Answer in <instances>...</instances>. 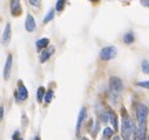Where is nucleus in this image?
Returning a JSON list of instances; mask_svg holds the SVG:
<instances>
[{
	"label": "nucleus",
	"instance_id": "obj_1",
	"mask_svg": "<svg viewBox=\"0 0 149 140\" xmlns=\"http://www.w3.org/2000/svg\"><path fill=\"white\" fill-rule=\"evenodd\" d=\"M148 107L144 104L137 105V132L136 138L139 140H143L146 138V130H147V117H148Z\"/></svg>",
	"mask_w": 149,
	"mask_h": 140
},
{
	"label": "nucleus",
	"instance_id": "obj_2",
	"mask_svg": "<svg viewBox=\"0 0 149 140\" xmlns=\"http://www.w3.org/2000/svg\"><path fill=\"white\" fill-rule=\"evenodd\" d=\"M134 131V125H133V121L132 119L123 114L122 116V124H121V135L125 140H129L130 136H132V133Z\"/></svg>",
	"mask_w": 149,
	"mask_h": 140
},
{
	"label": "nucleus",
	"instance_id": "obj_3",
	"mask_svg": "<svg viewBox=\"0 0 149 140\" xmlns=\"http://www.w3.org/2000/svg\"><path fill=\"white\" fill-rule=\"evenodd\" d=\"M123 90L122 80L118 77H111L109 79V91L113 95H119Z\"/></svg>",
	"mask_w": 149,
	"mask_h": 140
},
{
	"label": "nucleus",
	"instance_id": "obj_4",
	"mask_svg": "<svg viewBox=\"0 0 149 140\" xmlns=\"http://www.w3.org/2000/svg\"><path fill=\"white\" fill-rule=\"evenodd\" d=\"M118 54V51L114 46H107V47H103L100 52V58L102 60H110L115 58Z\"/></svg>",
	"mask_w": 149,
	"mask_h": 140
},
{
	"label": "nucleus",
	"instance_id": "obj_5",
	"mask_svg": "<svg viewBox=\"0 0 149 140\" xmlns=\"http://www.w3.org/2000/svg\"><path fill=\"white\" fill-rule=\"evenodd\" d=\"M12 65H13V57L12 54L7 55L6 62H5V67H4V79L8 80L11 77V72H12Z\"/></svg>",
	"mask_w": 149,
	"mask_h": 140
},
{
	"label": "nucleus",
	"instance_id": "obj_6",
	"mask_svg": "<svg viewBox=\"0 0 149 140\" xmlns=\"http://www.w3.org/2000/svg\"><path fill=\"white\" fill-rule=\"evenodd\" d=\"M11 37H12V29H11V24L7 22L6 24V27L4 29V33H3V37H1V43L3 45H8V43L11 41Z\"/></svg>",
	"mask_w": 149,
	"mask_h": 140
},
{
	"label": "nucleus",
	"instance_id": "obj_7",
	"mask_svg": "<svg viewBox=\"0 0 149 140\" xmlns=\"http://www.w3.org/2000/svg\"><path fill=\"white\" fill-rule=\"evenodd\" d=\"M17 95H18V99L21 100V101H24V100H26L28 98V91H27V88L25 87V85L21 81H19V84H18Z\"/></svg>",
	"mask_w": 149,
	"mask_h": 140
},
{
	"label": "nucleus",
	"instance_id": "obj_8",
	"mask_svg": "<svg viewBox=\"0 0 149 140\" xmlns=\"http://www.w3.org/2000/svg\"><path fill=\"white\" fill-rule=\"evenodd\" d=\"M36 25H35V20H34V17L28 13L27 17H26V20H25V28L27 32H33L35 29Z\"/></svg>",
	"mask_w": 149,
	"mask_h": 140
},
{
	"label": "nucleus",
	"instance_id": "obj_9",
	"mask_svg": "<svg viewBox=\"0 0 149 140\" xmlns=\"http://www.w3.org/2000/svg\"><path fill=\"white\" fill-rule=\"evenodd\" d=\"M86 117H87V110H86V107H81L80 113H79V118H78V123H77V134L80 133L81 125H82V123L85 121Z\"/></svg>",
	"mask_w": 149,
	"mask_h": 140
},
{
	"label": "nucleus",
	"instance_id": "obj_10",
	"mask_svg": "<svg viewBox=\"0 0 149 140\" xmlns=\"http://www.w3.org/2000/svg\"><path fill=\"white\" fill-rule=\"evenodd\" d=\"M11 12L14 17L19 15L21 13V5L20 0H11Z\"/></svg>",
	"mask_w": 149,
	"mask_h": 140
},
{
	"label": "nucleus",
	"instance_id": "obj_11",
	"mask_svg": "<svg viewBox=\"0 0 149 140\" xmlns=\"http://www.w3.org/2000/svg\"><path fill=\"white\" fill-rule=\"evenodd\" d=\"M54 53V48L53 47H49V48H47V50H45L42 53H41V55H40V61L41 62H46L49 58H51V55Z\"/></svg>",
	"mask_w": 149,
	"mask_h": 140
},
{
	"label": "nucleus",
	"instance_id": "obj_12",
	"mask_svg": "<svg viewBox=\"0 0 149 140\" xmlns=\"http://www.w3.org/2000/svg\"><path fill=\"white\" fill-rule=\"evenodd\" d=\"M35 45H36V48H38V50L46 48L49 45V39L48 38H41V39H39L38 41L35 43Z\"/></svg>",
	"mask_w": 149,
	"mask_h": 140
},
{
	"label": "nucleus",
	"instance_id": "obj_13",
	"mask_svg": "<svg viewBox=\"0 0 149 140\" xmlns=\"http://www.w3.org/2000/svg\"><path fill=\"white\" fill-rule=\"evenodd\" d=\"M108 120L111 123V124H113V126H114V128H118V117H116V114L113 112V111H108Z\"/></svg>",
	"mask_w": 149,
	"mask_h": 140
},
{
	"label": "nucleus",
	"instance_id": "obj_14",
	"mask_svg": "<svg viewBox=\"0 0 149 140\" xmlns=\"http://www.w3.org/2000/svg\"><path fill=\"white\" fill-rule=\"evenodd\" d=\"M134 40H135V37H134V34H133L132 32H129V33L125 34V37H123V43H125V44L130 45V44H133V43H134Z\"/></svg>",
	"mask_w": 149,
	"mask_h": 140
},
{
	"label": "nucleus",
	"instance_id": "obj_15",
	"mask_svg": "<svg viewBox=\"0 0 149 140\" xmlns=\"http://www.w3.org/2000/svg\"><path fill=\"white\" fill-rule=\"evenodd\" d=\"M45 93H46V90L44 86H40L38 88V92H36V99H38L39 102H41L44 100V97H45Z\"/></svg>",
	"mask_w": 149,
	"mask_h": 140
},
{
	"label": "nucleus",
	"instance_id": "obj_16",
	"mask_svg": "<svg viewBox=\"0 0 149 140\" xmlns=\"http://www.w3.org/2000/svg\"><path fill=\"white\" fill-rule=\"evenodd\" d=\"M53 18H54V10H49L46 17L44 18V24H48L51 20H53Z\"/></svg>",
	"mask_w": 149,
	"mask_h": 140
},
{
	"label": "nucleus",
	"instance_id": "obj_17",
	"mask_svg": "<svg viewBox=\"0 0 149 140\" xmlns=\"http://www.w3.org/2000/svg\"><path fill=\"white\" fill-rule=\"evenodd\" d=\"M141 67H142V72H143V73L149 74V61L143 60L142 64H141Z\"/></svg>",
	"mask_w": 149,
	"mask_h": 140
},
{
	"label": "nucleus",
	"instance_id": "obj_18",
	"mask_svg": "<svg viewBox=\"0 0 149 140\" xmlns=\"http://www.w3.org/2000/svg\"><path fill=\"white\" fill-rule=\"evenodd\" d=\"M66 1H67V0H58V1H56V5H55V10L60 12V11H61V10L65 7Z\"/></svg>",
	"mask_w": 149,
	"mask_h": 140
},
{
	"label": "nucleus",
	"instance_id": "obj_19",
	"mask_svg": "<svg viewBox=\"0 0 149 140\" xmlns=\"http://www.w3.org/2000/svg\"><path fill=\"white\" fill-rule=\"evenodd\" d=\"M113 133H114V130H111L110 127H107V128H104V131H103V136H104V138H109V136L113 135Z\"/></svg>",
	"mask_w": 149,
	"mask_h": 140
},
{
	"label": "nucleus",
	"instance_id": "obj_20",
	"mask_svg": "<svg viewBox=\"0 0 149 140\" xmlns=\"http://www.w3.org/2000/svg\"><path fill=\"white\" fill-rule=\"evenodd\" d=\"M52 98H53V91H47L46 93H45V101L46 102H51L52 101Z\"/></svg>",
	"mask_w": 149,
	"mask_h": 140
},
{
	"label": "nucleus",
	"instance_id": "obj_21",
	"mask_svg": "<svg viewBox=\"0 0 149 140\" xmlns=\"http://www.w3.org/2000/svg\"><path fill=\"white\" fill-rule=\"evenodd\" d=\"M136 85L140 87H143V88H149V80L148 81H139Z\"/></svg>",
	"mask_w": 149,
	"mask_h": 140
},
{
	"label": "nucleus",
	"instance_id": "obj_22",
	"mask_svg": "<svg viewBox=\"0 0 149 140\" xmlns=\"http://www.w3.org/2000/svg\"><path fill=\"white\" fill-rule=\"evenodd\" d=\"M28 1H29V4H31L32 6H34V7L40 6V0H28Z\"/></svg>",
	"mask_w": 149,
	"mask_h": 140
},
{
	"label": "nucleus",
	"instance_id": "obj_23",
	"mask_svg": "<svg viewBox=\"0 0 149 140\" xmlns=\"http://www.w3.org/2000/svg\"><path fill=\"white\" fill-rule=\"evenodd\" d=\"M4 118V106H0V121Z\"/></svg>",
	"mask_w": 149,
	"mask_h": 140
},
{
	"label": "nucleus",
	"instance_id": "obj_24",
	"mask_svg": "<svg viewBox=\"0 0 149 140\" xmlns=\"http://www.w3.org/2000/svg\"><path fill=\"white\" fill-rule=\"evenodd\" d=\"M18 136H19V132H15V133L13 134V140H18V139H19Z\"/></svg>",
	"mask_w": 149,
	"mask_h": 140
},
{
	"label": "nucleus",
	"instance_id": "obj_25",
	"mask_svg": "<svg viewBox=\"0 0 149 140\" xmlns=\"http://www.w3.org/2000/svg\"><path fill=\"white\" fill-rule=\"evenodd\" d=\"M142 5H144V6H149V0H142Z\"/></svg>",
	"mask_w": 149,
	"mask_h": 140
},
{
	"label": "nucleus",
	"instance_id": "obj_26",
	"mask_svg": "<svg viewBox=\"0 0 149 140\" xmlns=\"http://www.w3.org/2000/svg\"><path fill=\"white\" fill-rule=\"evenodd\" d=\"M113 140H121V139H120V138H119V136H115V138H114V139H113Z\"/></svg>",
	"mask_w": 149,
	"mask_h": 140
},
{
	"label": "nucleus",
	"instance_id": "obj_27",
	"mask_svg": "<svg viewBox=\"0 0 149 140\" xmlns=\"http://www.w3.org/2000/svg\"><path fill=\"white\" fill-rule=\"evenodd\" d=\"M33 140H40V138H39V136H35Z\"/></svg>",
	"mask_w": 149,
	"mask_h": 140
},
{
	"label": "nucleus",
	"instance_id": "obj_28",
	"mask_svg": "<svg viewBox=\"0 0 149 140\" xmlns=\"http://www.w3.org/2000/svg\"><path fill=\"white\" fill-rule=\"evenodd\" d=\"M81 140H88V139H87V138H82Z\"/></svg>",
	"mask_w": 149,
	"mask_h": 140
},
{
	"label": "nucleus",
	"instance_id": "obj_29",
	"mask_svg": "<svg viewBox=\"0 0 149 140\" xmlns=\"http://www.w3.org/2000/svg\"><path fill=\"white\" fill-rule=\"evenodd\" d=\"M143 140H149V138H144V139H143Z\"/></svg>",
	"mask_w": 149,
	"mask_h": 140
},
{
	"label": "nucleus",
	"instance_id": "obj_30",
	"mask_svg": "<svg viewBox=\"0 0 149 140\" xmlns=\"http://www.w3.org/2000/svg\"><path fill=\"white\" fill-rule=\"evenodd\" d=\"M18 140H24V139H21V138H19V139H18Z\"/></svg>",
	"mask_w": 149,
	"mask_h": 140
}]
</instances>
